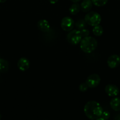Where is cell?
I'll return each mask as SVG.
<instances>
[{"instance_id": "ba28073f", "label": "cell", "mask_w": 120, "mask_h": 120, "mask_svg": "<svg viewBox=\"0 0 120 120\" xmlns=\"http://www.w3.org/2000/svg\"><path fill=\"white\" fill-rule=\"evenodd\" d=\"M107 64L111 69H115L120 64V56L117 55H112L108 57L107 60Z\"/></svg>"}, {"instance_id": "30bf717a", "label": "cell", "mask_w": 120, "mask_h": 120, "mask_svg": "<svg viewBox=\"0 0 120 120\" xmlns=\"http://www.w3.org/2000/svg\"><path fill=\"white\" fill-rule=\"evenodd\" d=\"M37 27L39 30L43 32H47L50 30L51 26L48 21L46 19H41L38 22Z\"/></svg>"}, {"instance_id": "277c9868", "label": "cell", "mask_w": 120, "mask_h": 120, "mask_svg": "<svg viewBox=\"0 0 120 120\" xmlns=\"http://www.w3.org/2000/svg\"><path fill=\"white\" fill-rule=\"evenodd\" d=\"M82 39L80 30L74 29L68 33L67 36V41L72 45H76L80 43Z\"/></svg>"}, {"instance_id": "44dd1931", "label": "cell", "mask_w": 120, "mask_h": 120, "mask_svg": "<svg viewBox=\"0 0 120 120\" xmlns=\"http://www.w3.org/2000/svg\"><path fill=\"white\" fill-rule=\"evenodd\" d=\"M58 0H49V2L52 4H55L56 2H58Z\"/></svg>"}, {"instance_id": "52a82bcc", "label": "cell", "mask_w": 120, "mask_h": 120, "mask_svg": "<svg viewBox=\"0 0 120 120\" xmlns=\"http://www.w3.org/2000/svg\"><path fill=\"white\" fill-rule=\"evenodd\" d=\"M105 91L106 94L109 97H115L120 93V90L114 84H107L105 87Z\"/></svg>"}, {"instance_id": "7402d4cb", "label": "cell", "mask_w": 120, "mask_h": 120, "mask_svg": "<svg viewBox=\"0 0 120 120\" xmlns=\"http://www.w3.org/2000/svg\"><path fill=\"white\" fill-rule=\"evenodd\" d=\"M114 120H120V114H117L115 117Z\"/></svg>"}, {"instance_id": "5bb4252c", "label": "cell", "mask_w": 120, "mask_h": 120, "mask_svg": "<svg viewBox=\"0 0 120 120\" xmlns=\"http://www.w3.org/2000/svg\"><path fill=\"white\" fill-rule=\"evenodd\" d=\"M9 68V63L8 61L4 59L0 58V71L5 73L8 71Z\"/></svg>"}, {"instance_id": "9c48e42d", "label": "cell", "mask_w": 120, "mask_h": 120, "mask_svg": "<svg viewBox=\"0 0 120 120\" xmlns=\"http://www.w3.org/2000/svg\"><path fill=\"white\" fill-rule=\"evenodd\" d=\"M17 67L21 71H27L30 67V62L26 57H21L18 61Z\"/></svg>"}, {"instance_id": "9a60e30c", "label": "cell", "mask_w": 120, "mask_h": 120, "mask_svg": "<svg viewBox=\"0 0 120 120\" xmlns=\"http://www.w3.org/2000/svg\"><path fill=\"white\" fill-rule=\"evenodd\" d=\"M92 32L95 36H101L104 33L103 28L101 25H100L93 26Z\"/></svg>"}, {"instance_id": "7a4b0ae2", "label": "cell", "mask_w": 120, "mask_h": 120, "mask_svg": "<svg viewBox=\"0 0 120 120\" xmlns=\"http://www.w3.org/2000/svg\"><path fill=\"white\" fill-rule=\"evenodd\" d=\"M97 46V41L92 36H88L83 38L80 42V48L86 53H90L94 52Z\"/></svg>"}, {"instance_id": "6da1fadb", "label": "cell", "mask_w": 120, "mask_h": 120, "mask_svg": "<svg viewBox=\"0 0 120 120\" xmlns=\"http://www.w3.org/2000/svg\"><path fill=\"white\" fill-rule=\"evenodd\" d=\"M84 111L87 118L91 120H95L101 117L103 112V109L97 101H89L85 105Z\"/></svg>"}, {"instance_id": "e0dca14e", "label": "cell", "mask_w": 120, "mask_h": 120, "mask_svg": "<svg viewBox=\"0 0 120 120\" xmlns=\"http://www.w3.org/2000/svg\"><path fill=\"white\" fill-rule=\"evenodd\" d=\"M108 0H91L92 2L94 5L96 7H102L106 5Z\"/></svg>"}, {"instance_id": "5b68a950", "label": "cell", "mask_w": 120, "mask_h": 120, "mask_svg": "<svg viewBox=\"0 0 120 120\" xmlns=\"http://www.w3.org/2000/svg\"><path fill=\"white\" fill-rule=\"evenodd\" d=\"M101 82V77L98 74H91L88 76L85 83L88 85V87L94 89Z\"/></svg>"}, {"instance_id": "cb8c5ba5", "label": "cell", "mask_w": 120, "mask_h": 120, "mask_svg": "<svg viewBox=\"0 0 120 120\" xmlns=\"http://www.w3.org/2000/svg\"><path fill=\"white\" fill-rule=\"evenodd\" d=\"M95 120H105L104 118H102V117H100V118H97V119H96Z\"/></svg>"}, {"instance_id": "ac0fdd59", "label": "cell", "mask_w": 120, "mask_h": 120, "mask_svg": "<svg viewBox=\"0 0 120 120\" xmlns=\"http://www.w3.org/2000/svg\"><path fill=\"white\" fill-rule=\"evenodd\" d=\"M88 86L86 83H82L79 85L78 89L81 92H85L87 91L88 89Z\"/></svg>"}, {"instance_id": "484cf974", "label": "cell", "mask_w": 120, "mask_h": 120, "mask_svg": "<svg viewBox=\"0 0 120 120\" xmlns=\"http://www.w3.org/2000/svg\"><path fill=\"white\" fill-rule=\"evenodd\" d=\"M1 120V113H0V120Z\"/></svg>"}, {"instance_id": "8992f818", "label": "cell", "mask_w": 120, "mask_h": 120, "mask_svg": "<svg viewBox=\"0 0 120 120\" xmlns=\"http://www.w3.org/2000/svg\"><path fill=\"white\" fill-rule=\"evenodd\" d=\"M74 21L72 18L69 16L63 18L61 22V27L64 31L69 32L72 30L74 26Z\"/></svg>"}, {"instance_id": "2e32d148", "label": "cell", "mask_w": 120, "mask_h": 120, "mask_svg": "<svg viewBox=\"0 0 120 120\" xmlns=\"http://www.w3.org/2000/svg\"><path fill=\"white\" fill-rule=\"evenodd\" d=\"M75 25L78 30H81L85 28L87 26V23L85 19H80L75 22Z\"/></svg>"}, {"instance_id": "4fadbf2b", "label": "cell", "mask_w": 120, "mask_h": 120, "mask_svg": "<svg viewBox=\"0 0 120 120\" xmlns=\"http://www.w3.org/2000/svg\"><path fill=\"white\" fill-rule=\"evenodd\" d=\"M81 7L78 3H74L69 8V11L71 15H76L80 12Z\"/></svg>"}, {"instance_id": "d4e9b609", "label": "cell", "mask_w": 120, "mask_h": 120, "mask_svg": "<svg viewBox=\"0 0 120 120\" xmlns=\"http://www.w3.org/2000/svg\"><path fill=\"white\" fill-rule=\"evenodd\" d=\"M6 1H7V0H0V3H4Z\"/></svg>"}, {"instance_id": "3957f363", "label": "cell", "mask_w": 120, "mask_h": 120, "mask_svg": "<svg viewBox=\"0 0 120 120\" xmlns=\"http://www.w3.org/2000/svg\"><path fill=\"white\" fill-rule=\"evenodd\" d=\"M84 19L87 24L91 26H95L100 24L101 22V16L98 12L92 11L86 14Z\"/></svg>"}, {"instance_id": "8fae6325", "label": "cell", "mask_w": 120, "mask_h": 120, "mask_svg": "<svg viewBox=\"0 0 120 120\" xmlns=\"http://www.w3.org/2000/svg\"><path fill=\"white\" fill-rule=\"evenodd\" d=\"M92 5L91 0H83L80 5L81 9L84 12H88L92 9Z\"/></svg>"}, {"instance_id": "4316f807", "label": "cell", "mask_w": 120, "mask_h": 120, "mask_svg": "<svg viewBox=\"0 0 120 120\" xmlns=\"http://www.w3.org/2000/svg\"></svg>"}, {"instance_id": "d6986e66", "label": "cell", "mask_w": 120, "mask_h": 120, "mask_svg": "<svg viewBox=\"0 0 120 120\" xmlns=\"http://www.w3.org/2000/svg\"><path fill=\"white\" fill-rule=\"evenodd\" d=\"M80 31H81V35H82V38H85L89 36V31L88 29L84 28V29H81V30H80Z\"/></svg>"}, {"instance_id": "ffe728a7", "label": "cell", "mask_w": 120, "mask_h": 120, "mask_svg": "<svg viewBox=\"0 0 120 120\" xmlns=\"http://www.w3.org/2000/svg\"><path fill=\"white\" fill-rule=\"evenodd\" d=\"M101 117L104 118V119L106 120H108L109 118V117H110V113H109V112H108V111H103Z\"/></svg>"}, {"instance_id": "7c38bea8", "label": "cell", "mask_w": 120, "mask_h": 120, "mask_svg": "<svg viewBox=\"0 0 120 120\" xmlns=\"http://www.w3.org/2000/svg\"><path fill=\"white\" fill-rule=\"evenodd\" d=\"M110 106L113 110L115 111H120V98L114 97L110 101Z\"/></svg>"}, {"instance_id": "603a6c76", "label": "cell", "mask_w": 120, "mask_h": 120, "mask_svg": "<svg viewBox=\"0 0 120 120\" xmlns=\"http://www.w3.org/2000/svg\"><path fill=\"white\" fill-rule=\"evenodd\" d=\"M71 1H72V2H74V3H78V2H80L81 0H70Z\"/></svg>"}]
</instances>
